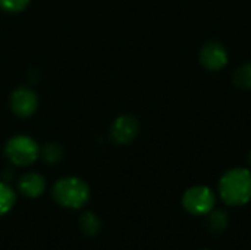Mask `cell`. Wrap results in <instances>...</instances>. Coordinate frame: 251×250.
Returning <instances> with one entry per match:
<instances>
[{
  "instance_id": "obj_6",
  "label": "cell",
  "mask_w": 251,
  "mask_h": 250,
  "mask_svg": "<svg viewBox=\"0 0 251 250\" xmlns=\"http://www.w3.org/2000/svg\"><path fill=\"white\" fill-rule=\"evenodd\" d=\"M140 133V122L131 113L118 116L110 125V139L115 144L126 146L131 144Z\"/></svg>"
},
{
  "instance_id": "obj_13",
  "label": "cell",
  "mask_w": 251,
  "mask_h": 250,
  "mask_svg": "<svg viewBox=\"0 0 251 250\" xmlns=\"http://www.w3.org/2000/svg\"><path fill=\"white\" fill-rule=\"evenodd\" d=\"M16 194L7 183H0V217L6 215L15 205Z\"/></svg>"
},
{
  "instance_id": "obj_12",
  "label": "cell",
  "mask_w": 251,
  "mask_h": 250,
  "mask_svg": "<svg viewBox=\"0 0 251 250\" xmlns=\"http://www.w3.org/2000/svg\"><path fill=\"white\" fill-rule=\"evenodd\" d=\"M232 83L237 88L251 90V62L240 65L232 75Z\"/></svg>"
},
{
  "instance_id": "obj_11",
  "label": "cell",
  "mask_w": 251,
  "mask_h": 250,
  "mask_svg": "<svg viewBox=\"0 0 251 250\" xmlns=\"http://www.w3.org/2000/svg\"><path fill=\"white\" fill-rule=\"evenodd\" d=\"M79 228L87 236H96L101 230V221L94 212H85L79 218Z\"/></svg>"
},
{
  "instance_id": "obj_9",
  "label": "cell",
  "mask_w": 251,
  "mask_h": 250,
  "mask_svg": "<svg viewBox=\"0 0 251 250\" xmlns=\"http://www.w3.org/2000/svg\"><path fill=\"white\" fill-rule=\"evenodd\" d=\"M229 214L224 208H213L207 215H206V228L209 230L210 234H222L226 231L229 227Z\"/></svg>"
},
{
  "instance_id": "obj_8",
  "label": "cell",
  "mask_w": 251,
  "mask_h": 250,
  "mask_svg": "<svg viewBox=\"0 0 251 250\" xmlns=\"http://www.w3.org/2000/svg\"><path fill=\"white\" fill-rule=\"evenodd\" d=\"M18 189L29 199L40 197L46 190V178L38 172H26L19 178Z\"/></svg>"
},
{
  "instance_id": "obj_2",
  "label": "cell",
  "mask_w": 251,
  "mask_h": 250,
  "mask_svg": "<svg viewBox=\"0 0 251 250\" xmlns=\"http://www.w3.org/2000/svg\"><path fill=\"white\" fill-rule=\"evenodd\" d=\"M51 194L60 206L69 209H79L90 199V187L82 178L63 177L54 183Z\"/></svg>"
},
{
  "instance_id": "obj_5",
  "label": "cell",
  "mask_w": 251,
  "mask_h": 250,
  "mask_svg": "<svg viewBox=\"0 0 251 250\" xmlns=\"http://www.w3.org/2000/svg\"><path fill=\"white\" fill-rule=\"evenodd\" d=\"M12 112L19 118H29L38 109V96L28 85H19L10 93L9 100Z\"/></svg>"
},
{
  "instance_id": "obj_1",
  "label": "cell",
  "mask_w": 251,
  "mask_h": 250,
  "mask_svg": "<svg viewBox=\"0 0 251 250\" xmlns=\"http://www.w3.org/2000/svg\"><path fill=\"white\" fill-rule=\"evenodd\" d=\"M218 196L228 208H241L251 202V169L234 167L218 181Z\"/></svg>"
},
{
  "instance_id": "obj_4",
  "label": "cell",
  "mask_w": 251,
  "mask_h": 250,
  "mask_svg": "<svg viewBox=\"0 0 251 250\" xmlns=\"http://www.w3.org/2000/svg\"><path fill=\"white\" fill-rule=\"evenodd\" d=\"M216 200L218 197L213 189L204 184H196L182 193L181 205L193 217H206L216 206Z\"/></svg>"
},
{
  "instance_id": "obj_7",
  "label": "cell",
  "mask_w": 251,
  "mask_h": 250,
  "mask_svg": "<svg viewBox=\"0 0 251 250\" xmlns=\"http://www.w3.org/2000/svg\"><path fill=\"white\" fill-rule=\"evenodd\" d=\"M199 60L204 69L212 71V72H218V71H222L228 65L229 55H228L226 47L222 43L207 41L200 50Z\"/></svg>"
},
{
  "instance_id": "obj_14",
  "label": "cell",
  "mask_w": 251,
  "mask_h": 250,
  "mask_svg": "<svg viewBox=\"0 0 251 250\" xmlns=\"http://www.w3.org/2000/svg\"><path fill=\"white\" fill-rule=\"evenodd\" d=\"M31 0H0V9L7 13H18L26 9Z\"/></svg>"
},
{
  "instance_id": "obj_15",
  "label": "cell",
  "mask_w": 251,
  "mask_h": 250,
  "mask_svg": "<svg viewBox=\"0 0 251 250\" xmlns=\"http://www.w3.org/2000/svg\"><path fill=\"white\" fill-rule=\"evenodd\" d=\"M249 167H250V169H251V150H250V153H249Z\"/></svg>"
},
{
  "instance_id": "obj_10",
  "label": "cell",
  "mask_w": 251,
  "mask_h": 250,
  "mask_svg": "<svg viewBox=\"0 0 251 250\" xmlns=\"http://www.w3.org/2000/svg\"><path fill=\"white\" fill-rule=\"evenodd\" d=\"M63 156H65V150L59 143L50 141L40 147V158L49 165L59 164L63 159Z\"/></svg>"
},
{
  "instance_id": "obj_3",
  "label": "cell",
  "mask_w": 251,
  "mask_h": 250,
  "mask_svg": "<svg viewBox=\"0 0 251 250\" xmlns=\"http://www.w3.org/2000/svg\"><path fill=\"white\" fill-rule=\"evenodd\" d=\"M4 156L15 167H29L40 158V146L32 137L16 134L4 143Z\"/></svg>"
},
{
  "instance_id": "obj_16",
  "label": "cell",
  "mask_w": 251,
  "mask_h": 250,
  "mask_svg": "<svg viewBox=\"0 0 251 250\" xmlns=\"http://www.w3.org/2000/svg\"><path fill=\"white\" fill-rule=\"evenodd\" d=\"M201 250H212V249H201Z\"/></svg>"
}]
</instances>
